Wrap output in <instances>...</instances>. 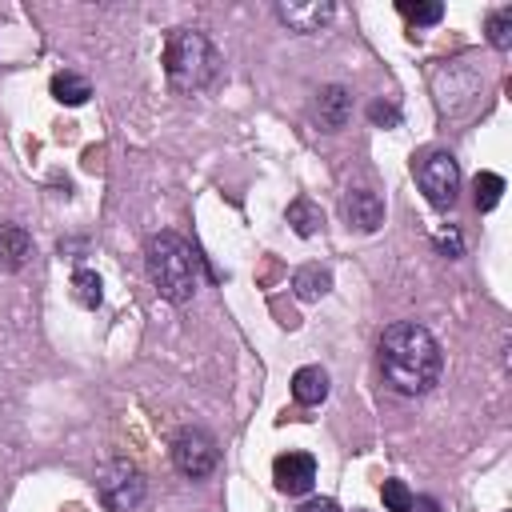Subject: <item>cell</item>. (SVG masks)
<instances>
[{"instance_id":"cell-1","label":"cell","mask_w":512,"mask_h":512,"mask_svg":"<svg viewBox=\"0 0 512 512\" xmlns=\"http://www.w3.org/2000/svg\"><path fill=\"white\" fill-rule=\"evenodd\" d=\"M376 360H380L384 384L400 396H424L444 372L440 340L416 320L388 324L380 344H376Z\"/></svg>"},{"instance_id":"cell-2","label":"cell","mask_w":512,"mask_h":512,"mask_svg":"<svg viewBox=\"0 0 512 512\" xmlns=\"http://www.w3.org/2000/svg\"><path fill=\"white\" fill-rule=\"evenodd\" d=\"M144 264L148 276L156 284V292L172 304H188L200 288V256L192 252V244L176 232H156L144 248Z\"/></svg>"},{"instance_id":"cell-3","label":"cell","mask_w":512,"mask_h":512,"mask_svg":"<svg viewBox=\"0 0 512 512\" xmlns=\"http://www.w3.org/2000/svg\"><path fill=\"white\" fill-rule=\"evenodd\" d=\"M164 72H168V84L180 88V92H200L216 80L220 72V52L216 44L196 32V28H172L168 40H164Z\"/></svg>"},{"instance_id":"cell-4","label":"cell","mask_w":512,"mask_h":512,"mask_svg":"<svg viewBox=\"0 0 512 512\" xmlns=\"http://www.w3.org/2000/svg\"><path fill=\"white\" fill-rule=\"evenodd\" d=\"M416 184L432 208H452L460 192V164L452 152H428L416 164Z\"/></svg>"},{"instance_id":"cell-5","label":"cell","mask_w":512,"mask_h":512,"mask_svg":"<svg viewBox=\"0 0 512 512\" xmlns=\"http://www.w3.org/2000/svg\"><path fill=\"white\" fill-rule=\"evenodd\" d=\"M96 488H100V500L112 508V512H128L144 500V476L136 464L128 460H108L96 476Z\"/></svg>"},{"instance_id":"cell-6","label":"cell","mask_w":512,"mask_h":512,"mask_svg":"<svg viewBox=\"0 0 512 512\" xmlns=\"http://www.w3.org/2000/svg\"><path fill=\"white\" fill-rule=\"evenodd\" d=\"M216 460H220V452H216L212 432H204V428H180L176 432V440H172V464L184 476L200 480V476H208L216 468Z\"/></svg>"},{"instance_id":"cell-7","label":"cell","mask_w":512,"mask_h":512,"mask_svg":"<svg viewBox=\"0 0 512 512\" xmlns=\"http://www.w3.org/2000/svg\"><path fill=\"white\" fill-rule=\"evenodd\" d=\"M272 480L284 496H304L316 480V460L308 452H280L272 460Z\"/></svg>"},{"instance_id":"cell-8","label":"cell","mask_w":512,"mask_h":512,"mask_svg":"<svg viewBox=\"0 0 512 512\" xmlns=\"http://www.w3.org/2000/svg\"><path fill=\"white\" fill-rule=\"evenodd\" d=\"M276 16H280L292 32L312 36V32H320V28L336 16V4H332V0H312V4H276Z\"/></svg>"},{"instance_id":"cell-9","label":"cell","mask_w":512,"mask_h":512,"mask_svg":"<svg viewBox=\"0 0 512 512\" xmlns=\"http://www.w3.org/2000/svg\"><path fill=\"white\" fill-rule=\"evenodd\" d=\"M344 220L356 232H376L384 224V200L372 188H352L344 196Z\"/></svg>"},{"instance_id":"cell-10","label":"cell","mask_w":512,"mask_h":512,"mask_svg":"<svg viewBox=\"0 0 512 512\" xmlns=\"http://www.w3.org/2000/svg\"><path fill=\"white\" fill-rule=\"evenodd\" d=\"M348 116H352V96L340 84L320 88V96H316V120H320V128L324 132H340L348 124Z\"/></svg>"},{"instance_id":"cell-11","label":"cell","mask_w":512,"mask_h":512,"mask_svg":"<svg viewBox=\"0 0 512 512\" xmlns=\"http://www.w3.org/2000/svg\"><path fill=\"white\" fill-rule=\"evenodd\" d=\"M324 396H328V372H324L320 364H304V368L292 372V400H296V404L312 408V404H320Z\"/></svg>"},{"instance_id":"cell-12","label":"cell","mask_w":512,"mask_h":512,"mask_svg":"<svg viewBox=\"0 0 512 512\" xmlns=\"http://www.w3.org/2000/svg\"><path fill=\"white\" fill-rule=\"evenodd\" d=\"M32 256V240L20 224H0V268L4 272H20Z\"/></svg>"},{"instance_id":"cell-13","label":"cell","mask_w":512,"mask_h":512,"mask_svg":"<svg viewBox=\"0 0 512 512\" xmlns=\"http://www.w3.org/2000/svg\"><path fill=\"white\" fill-rule=\"evenodd\" d=\"M52 96H56L60 104H72V108H76V104H84V100L92 96V84H88L80 72H68V68H64V72L52 76Z\"/></svg>"},{"instance_id":"cell-14","label":"cell","mask_w":512,"mask_h":512,"mask_svg":"<svg viewBox=\"0 0 512 512\" xmlns=\"http://www.w3.org/2000/svg\"><path fill=\"white\" fill-rule=\"evenodd\" d=\"M292 288H296L300 300H320V296L332 288V276H328V268H320V264H304V268L292 276Z\"/></svg>"},{"instance_id":"cell-15","label":"cell","mask_w":512,"mask_h":512,"mask_svg":"<svg viewBox=\"0 0 512 512\" xmlns=\"http://www.w3.org/2000/svg\"><path fill=\"white\" fill-rule=\"evenodd\" d=\"M288 224H292L296 236H316V228L324 224V212H320L308 196H296V200L288 204Z\"/></svg>"},{"instance_id":"cell-16","label":"cell","mask_w":512,"mask_h":512,"mask_svg":"<svg viewBox=\"0 0 512 512\" xmlns=\"http://www.w3.org/2000/svg\"><path fill=\"white\" fill-rule=\"evenodd\" d=\"M500 196H504V176H496V172H480V176L472 180V200H476L480 212H492V208L500 204Z\"/></svg>"},{"instance_id":"cell-17","label":"cell","mask_w":512,"mask_h":512,"mask_svg":"<svg viewBox=\"0 0 512 512\" xmlns=\"http://www.w3.org/2000/svg\"><path fill=\"white\" fill-rule=\"evenodd\" d=\"M72 296H76V304L96 308V304L104 300V284H100V276H96L92 268H76V272H72Z\"/></svg>"},{"instance_id":"cell-18","label":"cell","mask_w":512,"mask_h":512,"mask_svg":"<svg viewBox=\"0 0 512 512\" xmlns=\"http://www.w3.org/2000/svg\"><path fill=\"white\" fill-rule=\"evenodd\" d=\"M488 44L492 48H512V4L508 8H496L492 16H488Z\"/></svg>"},{"instance_id":"cell-19","label":"cell","mask_w":512,"mask_h":512,"mask_svg":"<svg viewBox=\"0 0 512 512\" xmlns=\"http://www.w3.org/2000/svg\"><path fill=\"white\" fill-rule=\"evenodd\" d=\"M396 8H400V16H404L408 24H436V20L444 16V4H436V0H428V4H420V0H416V4H412V0H400Z\"/></svg>"},{"instance_id":"cell-20","label":"cell","mask_w":512,"mask_h":512,"mask_svg":"<svg viewBox=\"0 0 512 512\" xmlns=\"http://www.w3.org/2000/svg\"><path fill=\"white\" fill-rule=\"evenodd\" d=\"M380 496H384V508L388 512H412V492L404 480H384L380 484Z\"/></svg>"},{"instance_id":"cell-21","label":"cell","mask_w":512,"mask_h":512,"mask_svg":"<svg viewBox=\"0 0 512 512\" xmlns=\"http://www.w3.org/2000/svg\"><path fill=\"white\" fill-rule=\"evenodd\" d=\"M368 116H372L376 124H396V120H400V112H396V104H384V100H376V104L368 108Z\"/></svg>"},{"instance_id":"cell-22","label":"cell","mask_w":512,"mask_h":512,"mask_svg":"<svg viewBox=\"0 0 512 512\" xmlns=\"http://www.w3.org/2000/svg\"><path fill=\"white\" fill-rule=\"evenodd\" d=\"M296 512H340V504H336L332 496H312V500H304Z\"/></svg>"},{"instance_id":"cell-23","label":"cell","mask_w":512,"mask_h":512,"mask_svg":"<svg viewBox=\"0 0 512 512\" xmlns=\"http://www.w3.org/2000/svg\"><path fill=\"white\" fill-rule=\"evenodd\" d=\"M436 244H440V248H444L448 256H460V232H456V228L440 232V236H436Z\"/></svg>"},{"instance_id":"cell-24","label":"cell","mask_w":512,"mask_h":512,"mask_svg":"<svg viewBox=\"0 0 512 512\" xmlns=\"http://www.w3.org/2000/svg\"><path fill=\"white\" fill-rule=\"evenodd\" d=\"M412 512H440L432 496H412Z\"/></svg>"},{"instance_id":"cell-25","label":"cell","mask_w":512,"mask_h":512,"mask_svg":"<svg viewBox=\"0 0 512 512\" xmlns=\"http://www.w3.org/2000/svg\"><path fill=\"white\" fill-rule=\"evenodd\" d=\"M352 512H364V508H352Z\"/></svg>"}]
</instances>
